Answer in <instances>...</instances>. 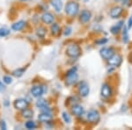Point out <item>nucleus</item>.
I'll use <instances>...</instances> for the list:
<instances>
[{"instance_id":"29","label":"nucleus","mask_w":132,"mask_h":130,"mask_svg":"<svg viewBox=\"0 0 132 130\" xmlns=\"http://www.w3.org/2000/svg\"><path fill=\"white\" fill-rule=\"evenodd\" d=\"M64 33L65 36H69L71 33V27H66L65 30H64V33Z\"/></svg>"},{"instance_id":"24","label":"nucleus","mask_w":132,"mask_h":130,"mask_svg":"<svg viewBox=\"0 0 132 130\" xmlns=\"http://www.w3.org/2000/svg\"><path fill=\"white\" fill-rule=\"evenodd\" d=\"M36 33H37V35L39 36V37L43 38L46 34V30L43 27H39V28L37 29V31H36Z\"/></svg>"},{"instance_id":"9","label":"nucleus","mask_w":132,"mask_h":130,"mask_svg":"<svg viewBox=\"0 0 132 130\" xmlns=\"http://www.w3.org/2000/svg\"><path fill=\"white\" fill-rule=\"evenodd\" d=\"M27 106H28V102L24 99H16L15 102H14V107H15L16 109L24 110L26 108H27Z\"/></svg>"},{"instance_id":"25","label":"nucleus","mask_w":132,"mask_h":130,"mask_svg":"<svg viewBox=\"0 0 132 130\" xmlns=\"http://www.w3.org/2000/svg\"><path fill=\"white\" fill-rule=\"evenodd\" d=\"M25 126L27 129H34V128H35L36 124L35 123V121L29 120V121H27V122H26Z\"/></svg>"},{"instance_id":"35","label":"nucleus","mask_w":132,"mask_h":130,"mask_svg":"<svg viewBox=\"0 0 132 130\" xmlns=\"http://www.w3.org/2000/svg\"><path fill=\"white\" fill-rule=\"evenodd\" d=\"M23 1H25V0H23Z\"/></svg>"},{"instance_id":"14","label":"nucleus","mask_w":132,"mask_h":130,"mask_svg":"<svg viewBox=\"0 0 132 130\" xmlns=\"http://www.w3.org/2000/svg\"><path fill=\"white\" fill-rule=\"evenodd\" d=\"M42 20L45 24H52L53 21H54V16L51 13H50V12H45V13L42 14Z\"/></svg>"},{"instance_id":"20","label":"nucleus","mask_w":132,"mask_h":130,"mask_svg":"<svg viewBox=\"0 0 132 130\" xmlns=\"http://www.w3.org/2000/svg\"><path fill=\"white\" fill-rule=\"evenodd\" d=\"M122 41L124 43L129 41V33H128V28L125 25L122 27Z\"/></svg>"},{"instance_id":"23","label":"nucleus","mask_w":132,"mask_h":130,"mask_svg":"<svg viewBox=\"0 0 132 130\" xmlns=\"http://www.w3.org/2000/svg\"><path fill=\"white\" fill-rule=\"evenodd\" d=\"M24 72H25L24 69H18L12 72V75L15 76V77H20V76L24 74Z\"/></svg>"},{"instance_id":"11","label":"nucleus","mask_w":132,"mask_h":130,"mask_svg":"<svg viewBox=\"0 0 132 130\" xmlns=\"http://www.w3.org/2000/svg\"><path fill=\"white\" fill-rule=\"evenodd\" d=\"M122 11L123 9L121 6H114V7H113L111 11H110V17H111L112 19H117L122 13Z\"/></svg>"},{"instance_id":"21","label":"nucleus","mask_w":132,"mask_h":130,"mask_svg":"<svg viewBox=\"0 0 132 130\" xmlns=\"http://www.w3.org/2000/svg\"><path fill=\"white\" fill-rule=\"evenodd\" d=\"M51 33H52L53 35H57L60 33V27L56 23H54V24L51 25Z\"/></svg>"},{"instance_id":"12","label":"nucleus","mask_w":132,"mask_h":130,"mask_svg":"<svg viewBox=\"0 0 132 130\" xmlns=\"http://www.w3.org/2000/svg\"><path fill=\"white\" fill-rule=\"evenodd\" d=\"M71 112H72V114L75 115V116L80 117L84 114V108L80 105H74L71 107Z\"/></svg>"},{"instance_id":"8","label":"nucleus","mask_w":132,"mask_h":130,"mask_svg":"<svg viewBox=\"0 0 132 130\" xmlns=\"http://www.w3.org/2000/svg\"><path fill=\"white\" fill-rule=\"evenodd\" d=\"M91 18H92V13L90 11L88 10H83L79 15V20L83 24H86V23L88 22L91 20Z\"/></svg>"},{"instance_id":"15","label":"nucleus","mask_w":132,"mask_h":130,"mask_svg":"<svg viewBox=\"0 0 132 130\" xmlns=\"http://www.w3.org/2000/svg\"><path fill=\"white\" fill-rule=\"evenodd\" d=\"M38 120L42 122H48L52 120V116H51L50 112H42L38 116Z\"/></svg>"},{"instance_id":"18","label":"nucleus","mask_w":132,"mask_h":130,"mask_svg":"<svg viewBox=\"0 0 132 130\" xmlns=\"http://www.w3.org/2000/svg\"><path fill=\"white\" fill-rule=\"evenodd\" d=\"M25 25H26L25 21L20 20V21H18V22L14 23V24L12 25V30H14V31H20L24 28Z\"/></svg>"},{"instance_id":"4","label":"nucleus","mask_w":132,"mask_h":130,"mask_svg":"<svg viewBox=\"0 0 132 130\" xmlns=\"http://www.w3.org/2000/svg\"><path fill=\"white\" fill-rule=\"evenodd\" d=\"M86 118L89 122L96 124V123L99 122L100 120H101V115H100L99 112L96 110H90L87 112Z\"/></svg>"},{"instance_id":"26","label":"nucleus","mask_w":132,"mask_h":130,"mask_svg":"<svg viewBox=\"0 0 132 130\" xmlns=\"http://www.w3.org/2000/svg\"><path fill=\"white\" fill-rule=\"evenodd\" d=\"M10 33L9 29H7L6 27H2V28H0V36L1 37H5V36L8 35Z\"/></svg>"},{"instance_id":"27","label":"nucleus","mask_w":132,"mask_h":130,"mask_svg":"<svg viewBox=\"0 0 132 130\" xmlns=\"http://www.w3.org/2000/svg\"><path fill=\"white\" fill-rule=\"evenodd\" d=\"M63 120H64V121L66 123L71 122V117H70V115L68 114L67 112H63Z\"/></svg>"},{"instance_id":"10","label":"nucleus","mask_w":132,"mask_h":130,"mask_svg":"<svg viewBox=\"0 0 132 130\" xmlns=\"http://www.w3.org/2000/svg\"><path fill=\"white\" fill-rule=\"evenodd\" d=\"M101 94L102 97L105 98V99H108L109 97H111V95H112V90H111V87L109 86V84H104L103 85H102Z\"/></svg>"},{"instance_id":"19","label":"nucleus","mask_w":132,"mask_h":130,"mask_svg":"<svg viewBox=\"0 0 132 130\" xmlns=\"http://www.w3.org/2000/svg\"><path fill=\"white\" fill-rule=\"evenodd\" d=\"M22 116L24 117L25 119H30L33 117V114H34V112L30 109H27V108H26L22 111Z\"/></svg>"},{"instance_id":"28","label":"nucleus","mask_w":132,"mask_h":130,"mask_svg":"<svg viewBox=\"0 0 132 130\" xmlns=\"http://www.w3.org/2000/svg\"><path fill=\"white\" fill-rule=\"evenodd\" d=\"M4 82L5 83V84H10L12 82V78H11V76H4Z\"/></svg>"},{"instance_id":"1","label":"nucleus","mask_w":132,"mask_h":130,"mask_svg":"<svg viewBox=\"0 0 132 130\" xmlns=\"http://www.w3.org/2000/svg\"><path fill=\"white\" fill-rule=\"evenodd\" d=\"M79 12V5L77 2L71 1L65 5V13L67 15L73 17L77 15Z\"/></svg>"},{"instance_id":"3","label":"nucleus","mask_w":132,"mask_h":130,"mask_svg":"<svg viewBox=\"0 0 132 130\" xmlns=\"http://www.w3.org/2000/svg\"><path fill=\"white\" fill-rule=\"evenodd\" d=\"M81 49H80L79 46L77 44H71L67 47L66 48V54L68 56L72 57V58H77L80 55Z\"/></svg>"},{"instance_id":"32","label":"nucleus","mask_w":132,"mask_h":130,"mask_svg":"<svg viewBox=\"0 0 132 130\" xmlns=\"http://www.w3.org/2000/svg\"><path fill=\"white\" fill-rule=\"evenodd\" d=\"M0 126H1V129H6V125L5 121L2 120L1 123H0Z\"/></svg>"},{"instance_id":"17","label":"nucleus","mask_w":132,"mask_h":130,"mask_svg":"<svg viewBox=\"0 0 132 130\" xmlns=\"http://www.w3.org/2000/svg\"><path fill=\"white\" fill-rule=\"evenodd\" d=\"M122 27H123V21H120V22H118L116 25H113L111 27V29H110V32H111L113 34H116V33H118L119 31L122 28Z\"/></svg>"},{"instance_id":"16","label":"nucleus","mask_w":132,"mask_h":130,"mask_svg":"<svg viewBox=\"0 0 132 130\" xmlns=\"http://www.w3.org/2000/svg\"><path fill=\"white\" fill-rule=\"evenodd\" d=\"M51 5L58 12H61L62 7H63V3H62L61 0H51Z\"/></svg>"},{"instance_id":"2","label":"nucleus","mask_w":132,"mask_h":130,"mask_svg":"<svg viewBox=\"0 0 132 130\" xmlns=\"http://www.w3.org/2000/svg\"><path fill=\"white\" fill-rule=\"evenodd\" d=\"M78 80V74H77V68H72L70 70H68L66 74V81L65 84L69 86L74 84Z\"/></svg>"},{"instance_id":"22","label":"nucleus","mask_w":132,"mask_h":130,"mask_svg":"<svg viewBox=\"0 0 132 130\" xmlns=\"http://www.w3.org/2000/svg\"><path fill=\"white\" fill-rule=\"evenodd\" d=\"M48 106V102H47L46 99H40L37 100V102H36V106L39 108L44 107V106Z\"/></svg>"},{"instance_id":"31","label":"nucleus","mask_w":132,"mask_h":130,"mask_svg":"<svg viewBox=\"0 0 132 130\" xmlns=\"http://www.w3.org/2000/svg\"><path fill=\"white\" fill-rule=\"evenodd\" d=\"M131 27H132V15L129 19V20H128V29H130Z\"/></svg>"},{"instance_id":"7","label":"nucleus","mask_w":132,"mask_h":130,"mask_svg":"<svg viewBox=\"0 0 132 130\" xmlns=\"http://www.w3.org/2000/svg\"><path fill=\"white\" fill-rule=\"evenodd\" d=\"M101 57L105 60H108L111 56L114 55V51L112 48H103L100 51Z\"/></svg>"},{"instance_id":"5","label":"nucleus","mask_w":132,"mask_h":130,"mask_svg":"<svg viewBox=\"0 0 132 130\" xmlns=\"http://www.w3.org/2000/svg\"><path fill=\"white\" fill-rule=\"evenodd\" d=\"M122 56L118 54H114L108 60V65H110L111 67H119V66L122 64Z\"/></svg>"},{"instance_id":"33","label":"nucleus","mask_w":132,"mask_h":130,"mask_svg":"<svg viewBox=\"0 0 132 130\" xmlns=\"http://www.w3.org/2000/svg\"><path fill=\"white\" fill-rule=\"evenodd\" d=\"M107 41H108V40H107V39H104L103 40H99V41H97V43H98V44H104V43H106Z\"/></svg>"},{"instance_id":"13","label":"nucleus","mask_w":132,"mask_h":130,"mask_svg":"<svg viewBox=\"0 0 132 130\" xmlns=\"http://www.w3.org/2000/svg\"><path fill=\"white\" fill-rule=\"evenodd\" d=\"M31 93L34 97L35 98H39L43 94V88L40 85H36V86H34L33 88L31 89Z\"/></svg>"},{"instance_id":"30","label":"nucleus","mask_w":132,"mask_h":130,"mask_svg":"<svg viewBox=\"0 0 132 130\" xmlns=\"http://www.w3.org/2000/svg\"><path fill=\"white\" fill-rule=\"evenodd\" d=\"M40 109H41V112H50V107H48V106H44V107L40 108Z\"/></svg>"},{"instance_id":"34","label":"nucleus","mask_w":132,"mask_h":130,"mask_svg":"<svg viewBox=\"0 0 132 130\" xmlns=\"http://www.w3.org/2000/svg\"><path fill=\"white\" fill-rule=\"evenodd\" d=\"M3 90H5V86H4V84L0 82V91H3Z\"/></svg>"},{"instance_id":"6","label":"nucleus","mask_w":132,"mask_h":130,"mask_svg":"<svg viewBox=\"0 0 132 130\" xmlns=\"http://www.w3.org/2000/svg\"><path fill=\"white\" fill-rule=\"evenodd\" d=\"M89 92H90V88H89V85L86 82L82 81L81 83L78 85V93L81 97L85 98L86 96H88Z\"/></svg>"}]
</instances>
